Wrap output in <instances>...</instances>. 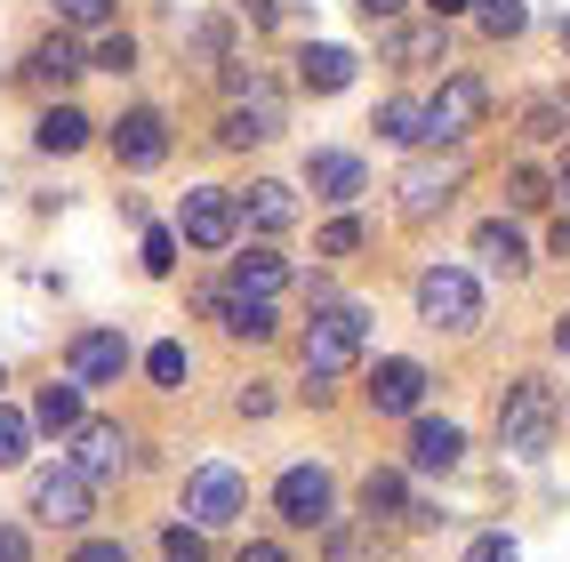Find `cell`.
Segmentation results:
<instances>
[{"mask_svg":"<svg viewBox=\"0 0 570 562\" xmlns=\"http://www.w3.org/2000/svg\"><path fill=\"white\" fill-rule=\"evenodd\" d=\"M417 322H434V329H474V322H482V289H474V274H459V266H426V274H417Z\"/></svg>","mask_w":570,"mask_h":562,"instance_id":"5b68a950","label":"cell"},{"mask_svg":"<svg viewBox=\"0 0 570 562\" xmlns=\"http://www.w3.org/2000/svg\"><path fill=\"white\" fill-rule=\"evenodd\" d=\"M507 201H514V209H547L554 194H547V177H539V169H514V177H507Z\"/></svg>","mask_w":570,"mask_h":562,"instance_id":"d590c367","label":"cell"},{"mask_svg":"<svg viewBox=\"0 0 570 562\" xmlns=\"http://www.w3.org/2000/svg\"><path fill=\"white\" fill-rule=\"evenodd\" d=\"M145 274H177V225H154V234H145Z\"/></svg>","mask_w":570,"mask_h":562,"instance_id":"1f68e13d","label":"cell"},{"mask_svg":"<svg viewBox=\"0 0 570 562\" xmlns=\"http://www.w3.org/2000/svg\"><path fill=\"white\" fill-rule=\"evenodd\" d=\"M89 65H97V72H137V41H129V32H105Z\"/></svg>","mask_w":570,"mask_h":562,"instance_id":"d6a6232c","label":"cell"},{"mask_svg":"<svg viewBox=\"0 0 570 562\" xmlns=\"http://www.w3.org/2000/svg\"><path fill=\"white\" fill-rule=\"evenodd\" d=\"M442 49H450L442 17H434V24H394V32H386V65H402V72H417V65H442Z\"/></svg>","mask_w":570,"mask_h":562,"instance_id":"d6986e66","label":"cell"},{"mask_svg":"<svg viewBox=\"0 0 570 562\" xmlns=\"http://www.w3.org/2000/svg\"><path fill=\"white\" fill-rule=\"evenodd\" d=\"M24 72H32V81H41V89H65L72 72H89V65H81V49H72L65 32H49V41L32 49V65H24Z\"/></svg>","mask_w":570,"mask_h":562,"instance_id":"484cf974","label":"cell"},{"mask_svg":"<svg viewBox=\"0 0 570 562\" xmlns=\"http://www.w3.org/2000/svg\"><path fill=\"white\" fill-rule=\"evenodd\" d=\"M249 514V482L234 466H194L185 474V522L194 531H225V522Z\"/></svg>","mask_w":570,"mask_h":562,"instance_id":"277c9868","label":"cell"},{"mask_svg":"<svg viewBox=\"0 0 570 562\" xmlns=\"http://www.w3.org/2000/svg\"><path fill=\"white\" fill-rule=\"evenodd\" d=\"M282 282H289V266L274 249H249V257H234V282L225 289H242V297H282Z\"/></svg>","mask_w":570,"mask_h":562,"instance_id":"cb8c5ba5","label":"cell"},{"mask_svg":"<svg viewBox=\"0 0 570 562\" xmlns=\"http://www.w3.org/2000/svg\"><path fill=\"white\" fill-rule=\"evenodd\" d=\"M562 194H570V169H562Z\"/></svg>","mask_w":570,"mask_h":562,"instance_id":"681fc988","label":"cell"},{"mask_svg":"<svg viewBox=\"0 0 570 562\" xmlns=\"http://www.w3.org/2000/svg\"><path fill=\"white\" fill-rule=\"evenodd\" d=\"M330 506H337V491H330L322 466H289L274 482V514L289 522V531H330Z\"/></svg>","mask_w":570,"mask_h":562,"instance_id":"9c48e42d","label":"cell"},{"mask_svg":"<svg viewBox=\"0 0 570 562\" xmlns=\"http://www.w3.org/2000/svg\"><path fill=\"white\" fill-rule=\"evenodd\" d=\"M32 426H49V434H72V426H81V378L32 394Z\"/></svg>","mask_w":570,"mask_h":562,"instance_id":"d4e9b609","label":"cell"},{"mask_svg":"<svg viewBox=\"0 0 570 562\" xmlns=\"http://www.w3.org/2000/svg\"><path fill=\"white\" fill-rule=\"evenodd\" d=\"M482 112H490V89L474 81V72H450V81L426 97V145H459V137H474Z\"/></svg>","mask_w":570,"mask_h":562,"instance_id":"8992f818","label":"cell"},{"mask_svg":"<svg viewBox=\"0 0 570 562\" xmlns=\"http://www.w3.org/2000/svg\"><path fill=\"white\" fill-rule=\"evenodd\" d=\"M177 234L194 249H225L242 234V194H225V185H194V194L177 201Z\"/></svg>","mask_w":570,"mask_h":562,"instance_id":"52a82bcc","label":"cell"},{"mask_svg":"<svg viewBox=\"0 0 570 562\" xmlns=\"http://www.w3.org/2000/svg\"><path fill=\"white\" fill-rule=\"evenodd\" d=\"M554 257H570V217H562V225H554Z\"/></svg>","mask_w":570,"mask_h":562,"instance_id":"f6af8a7d","label":"cell"},{"mask_svg":"<svg viewBox=\"0 0 570 562\" xmlns=\"http://www.w3.org/2000/svg\"><path fill=\"white\" fill-rule=\"evenodd\" d=\"M562 49H570V17H562Z\"/></svg>","mask_w":570,"mask_h":562,"instance_id":"c3c4849f","label":"cell"},{"mask_svg":"<svg viewBox=\"0 0 570 562\" xmlns=\"http://www.w3.org/2000/svg\"><path fill=\"white\" fill-rule=\"evenodd\" d=\"M562 129H570V112H562L554 97H539V105L522 112V137H530V145H547V137H562Z\"/></svg>","mask_w":570,"mask_h":562,"instance_id":"4dcf8cb0","label":"cell"},{"mask_svg":"<svg viewBox=\"0 0 570 562\" xmlns=\"http://www.w3.org/2000/svg\"><path fill=\"white\" fill-rule=\"evenodd\" d=\"M112 161H121V169H161L169 161V121L154 105H137V112L112 121Z\"/></svg>","mask_w":570,"mask_h":562,"instance_id":"8fae6325","label":"cell"},{"mask_svg":"<svg viewBox=\"0 0 570 562\" xmlns=\"http://www.w3.org/2000/svg\"><path fill=\"white\" fill-rule=\"evenodd\" d=\"M89 129H97V121H89L81 105H49V112H41V129H32V145H41V154H81Z\"/></svg>","mask_w":570,"mask_h":562,"instance_id":"44dd1931","label":"cell"},{"mask_svg":"<svg viewBox=\"0 0 570 562\" xmlns=\"http://www.w3.org/2000/svg\"><path fill=\"white\" fill-rule=\"evenodd\" d=\"M185 369H194V362H185L177 337H161V346L145 354V378H154V386H185Z\"/></svg>","mask_w":570,"mask_h":562,"instance_id":"f1b7e54d","label":"cell"},{"mask_svg":"<svg viewBox=\"0 0 570 562\" xmlns=\"http://www.w3.org/2000/svg\"><path fill=\"white\" fill-rule=\"evenodd\" d=\"M217 322H225V337H249V346H265V337L282 329V314H274V297H242V289H225V306H217Z\"/></svg>","mask_w":570,"mask_h":562,"instance_id":"ffe728a7","label":"cell"},{"mask_svg":"<svg viewBox=\"0 0 570 562\" xmlns=\"http://www.w3.org/2000/svg\"><path fill=\"white\" fill-rule=\"evenodd\" d=\"M242 562H289V554H282L274 539H249V546H242Z\"/></svg>","mask_w":570,"mask_h":562,"instance_id":"b9f144b4","label":"cell"},{"mask_svg":"<svg viewBox=\"0 0 570 562\" xmlns=\"http://www.w3.org/2000/svg\"><path fill=\"white\" fill-rule=\"evenodd\" d=\"M24 442H32V418L0 402V466H24Z\"/></svg>","mask_w":570,"mask_h":562,"instance_id":"f546056e","label":"cell"},{"mask_svg":"<svg viewBox=\"0 0 570 562\" xmlns=\"http://www.w3.org/2000/svg\"><path fill=\"white\" fill-rule=\"evenodd\" d=\"M417 402H426V369H417L410 354H394V362L370 369V410H377V418H410Z\"/></svg>","mask_w":570,"mask_h":562,"instance_id":"7c38bea8","label":"cell"},{"mask_svg":"<svg viewBox=\"0 0 570 562\" xmlns=\"http://www.w3.org/2000/svg\"><path fill=\"white\" fill-rule=\"evenodd\" d=\"M474 249H482V257H490L499 274H522V266H530V241L514 234L507 217H482V225H474Z\"/></svg>","mask_w":570,"mask_h":562,"instance_id":"603a6c76","label":"cell"},{"mask_svg":"<svg viewBox=\"0 0 570 562\" xmlns=\"http://www.w3.org/2000/svg\"><path fill=\"white\" fill-rule=\"evenodd\" d=\"M362 337H370V314L362 306H314L306 337H297V354H306V378H346V369L362 362Z\"/></svg>","mask_w":570,"mask_h":562,"instance_id":"7a4b0ae2","label":"cell"},{"mask_svg":"<svg viewBox=\"0 0 570 562\" xmlns=\"http://www.w3.org/2000/svg\"><path fill=\"white\" fill-rule=\"evenodd\" d=\"M297 81H306L314 97H337L354 81V49H337V41H314V49H297Z\"/></svg>","mask_w":570,"mask_h":562,"instance_id":"ac0fdd59","label":"cell"},{"mask_svg":"<svg viewBox=\"0 0 570 562\" xmlns=\"http://www.w3.org/2000/svg\"><path fill=\"white\" fill-rule=\"evenodd\" d=\"M474 17H482V32H490V41H514V32L530 24V9H522V0H474Z\"/></svg>","mask_w":570,"mask_h":562,"instance_id":"83f0119b","label":"cell"},{"mask_svg":"<svg viewBox=\"0 0 570 562\" xmlns=\"http://www.w3.org/2000/svg\"><path fill=\"white\" fill-rule=\"evenodd\" d=\"M306 185H314V201L346 209V201L362 194L370 177H362V161H354V154H314V161H306Z\"/></svg>","mask_w":570,"mask_h":562,"instance_id":"e0dca14e","label":"cell"},{"mask_svg":"<svg viewBox=\"0 0 570 562\" xmlns=\"http://www.w3.org/2000/svg\"><path fill=\"white\" fill-rule=\"evenodd\" d=\"M362 249V217H330L322 225V257H354Z\"/></svg>","mask_w":570,"mask_h":562,"instance_id":"8d00e7d4","label":"cell"},{"mask_svg":"<svg viewBox=\"0 0 570 562\" xmlns=\"http://www.w3.org/2000/svg\"><path fill=\"white\" fill-rule=\"evenodd\" d=\"M225 145H265V137H282V97H274V81H265L257 65H234L225 72Z\"/></svg>","mask_w":570,"mask_h":562,"instance_id":"3957f363","label":"cell"},{"mask_svg":"<svg viewBox=\"0 0 570 562\" xmlns=\"http://www.w3.org/2000/svg\"><path fill=\"white\" fill-rule=\"evenodd\" d=\"M554 426H562V402H554L547 378H514L499 394V450H507V459H547Z\"/></svg>","mask_w":570,"mask_h":562,"instance_id":"6da1fadb","label":"cell"},{"mask_svg":"<svg viewBox=\"0 0 570 562\" xmlns=\"http://www.w3.org/2000/svg\"><path fill=\"white\" fill-rule=\"evenodd\" d=\"M89 506H97V482L72 466V459L32 474V514H41L49 531H72V522H89Z\"/></svg>","mask_w":570,"mask_h":562,"instance_id":"ba28073f","label":"cell"},{"mask_svg":"<svg viewBox=\"0 0 570 562\" xmlns=\"http://www.w3.org/2000/svg\"><path fill=\"white\" fill-rule=\"evenodd\" d=\"M459 459H466V434L450 426V418H417V426H410V466H417V474H450Z\"/></svg>","mask_w":570,"mask_h":562,"instance_id":"9a60e30c","label":"cell"},{"mask_svg":"<svg viewBox=\"0 0 570 562\" xmlns=\"http://www.w3.org/2000/svg\"><path fill=\"white\" fill-rule=\"evenodd\" d=\"M466 562H522V546H514L507 531H482V539L466 546Z\"/></svg>","mask_w":570,"mask_h":562,"instance_id":"74e56055","label":"cell"},{"mask_svg":"<svg viewBox=\"0 0 570 562\" xmlns=\"http://www.w3.org/2000/svg\"><path fill=\"white\" fill-rule=\"evenodd\" d=\"M121 369H129V337L121 329H81L72 354H65V378H81V386H121Z\"/></svg>","mask_w":570,"mask_h":562,"instance_id":"30bf717a","label":"cell"},{"mask_svg":"<svg viewBox=\"0 0 570 562\" xmlns=\"http://www.w3.org/2000/svg\"><path fill=\"white\" fill-rule=\"evenodd\" d=\"M402 9H410V0H362V17H370V24H377V17H402Z\"/></svg>","mask_w":570,"mask_h":562,"instance_id":"7bdbcfd3","label":"cell"},{"mask_svg":"<svg viewBox=\"0 0 570 562\" xmlns=\"http://www.w3.org/2000/svg\"><path fill=\"white\" fill-rule=\"evenodd\" d=\"M112 0H57V24H105Z\"/></svg>","mask_w":570,"mask_h":562,"instance_id":"f35d334b","label":"cell"},{"mask_svg":"<svg viewBox=\"0 0 570 562\" xmlns=\"http://www.w3.org/2000/svg\"><path fill=\"white\" fill-rule=\"evenodd\" d=\"M161 554H169V562H209V546H202L194 522H169V531H161Z\"/></svg>","mask_w":570,"mask_h":562,"instance_id":"836d02e7","label":"cell"},{"mask_svg":"<svg viewBox=\"0 0 570 562\" xmlns=\"http://www.w3.org/2000/svg\"><path fill=\"white\" fill-rule=\"evenodd\" d=\"M121 450H129V434L112 426V418H81V426H72V466H81L89 482L121 474Z\"/></svg>","mask_w":570,"mask_h":562,"instance_id":"5bb4252c","label":"cell"},{"mask_svg":"<svg viewBox=\"0 0 570 562\" xmlns=\"http://www.w3.org/2000/svg\"><path fill=\"white\" fill-rule=\"evenodd\" d=\"M72 562H129L121 539H89V546H72Z\"/></svg>","mask_w":570,"mask_h":562,"instance_id":"ab89813d","label":"cell"},{"mask_svg":"<svg viewBox=\"0 0 570 562\" xmlns=\"http://www.w3.org/2000/svg\"><path fill=\"white\" fill-rule=\"evenodd\" d=\"M0 562H32V546H24V531H9V522H0Z\"/></svg>","mask_w":570,"mask_h":562,"instance_id":"60d3db41","label":"cell"},{"mask_svg":"<svg viewBox=\"0 0 570 562\" xmlns=\"http://www.w3.org/2000/svg\"><path fill=\"white\" fill-rule=\"evenodd\" d=\"M370 129L386 137V145H426V97H386Z\"/></svg>","mask_w":570,"mask_h":562,"instance_id":"7402d4cb","label":"cell"},{"mask_svg":"<svg viewBox=\"0 0 570 562\" xmlns=\"http://www.w3.org/2000/svg\"><path fill=\"white\" fill-rule=\"evenodd\" d=\"M0 386H9V369H0Z\"/></svg>","mask_w":570,"mask_h":562,"instance_id":"f907efd6","label":"cell"},{"mask_svg":"<svg viewBox=\"0 0 570 562\" xmlns=\"http://www.w3.org/2000/svg\"><path fill=\"white\" fill-rule=\"evenodd\" d=\"M459 177H466V161H410L402 169V209L410 217H434L450 194H459Z\"/></svg>","mask_w":570,"mask_h":562,"instance_id":"4fadbf2b","label":"cell"},{"mask_svg":"<svg viewBox=\"0 0 570 562\" xmlns=\"http://www.w3.org/2000/svg\"><path fill=\"white\" fill-rule=\"evenodd\" d=\"M242 225H257V234H289V225H297V194L282 177H257L242 194Z\"/></svg>","mask_w":570,"mask_h":562,"instance_id":"2e32d148","label":"cell"},{"mask_svg":"<svg viewBox=\"0 0 570 562\" xmlns=\"http://www.w3.org/2000/svg\"><path fill=\"white\" fill-rule=\"evenodd\" d=\"M554 354H570V314H562V322H554Z\"/></svg>","mask_w":570,"mask_h":562,"instance_id":"bcb514c9","label":"cell"},{"mask_svg":"<svg viewBox=\"0 0 570 562\" xmlns=\"http://www.w3.org/2000/svg\"><path fill=\"white\" fill-rule=\"evenodd\" d=\"M362 514H370V522H386V514H410V482H402L394 466H377V474L362 482Z\"/></svg>","mask_w":570,"mask_h":562,"instance_id":"4316f807","label":"cell"},{"mask_svg":"<svg viewBox=\"0 0 570 562\" xmlns=\"http://www.w3.org/2000/svg\"><path fill=\"white\" fill-rule=\"evenodd\" d=\"M426 9H434V17L450 24V17H466V9H474V0H426Z\"/></svg>","mask_w":570,"mask_h":562,"instance_id":"ee69618b","label":"cell"},{"mask_svg":"<svg viewBox=\"0 0 570 562\" xmlns=\"http://www.w3.org/2000/svg\"><path fill=\"white\" fill-rule=\"evenodd\" d=\"M249 9H257V17H274V9H282V0H249Z\"/></svg>","mask_w":570,"mask_h":562,"instance_id":"7dc6e473","label":"cell"},{"mask_svg":"<svg viewBox=\"0 0 570 562\" xmlns=\"http://www.w3.org/2000/svg\"><path fill=\"white\" fill-rule=\"evenodd\" d=\"M330 562H377V522H370V531H337L330 539Z\"/></svg>","mask_w":570,"mask_h":562,"instance_id":"e575fe53","label":"cell"}]
</instances>
